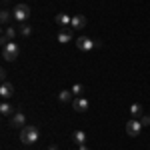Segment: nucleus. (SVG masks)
Wrapping results in <instances>:
<instances>
[{"mask_svg":"<svg viewBox=\"0 0 150 150\" xmlns=\"http://www.w3.org/2000/svg\"><path fill=\"white\" fill-rule=\"evenodd\" d=\"M20 140L24 144H36L40 140V130L32 124H26V126L20 130Z\"/></svg>","mask_w":150,"mask_h":150,"instance_id":"f257e3e1","label":"nucleus"},{"mask_svg":"<svg viewBox=\"0 0 150 150\" xmlns=\"http://www.w3.org/2000/svg\"><path fill=\"white\" fill-rule=\"evenodd\" d=\"M18 54H20V46H18L14 40L2 46V58H4L6 62H14V60L18 58Z\"/></svg>","mask_w":150,"mask_h":150,"instance_id":"f03ea898","label":"nucleus"},{"mask_svg":"<svg viewBox=\"0 0 150 150\" xmlns=\"http://www.w3.org/2000/svg\"><path fill=\"white\" fill-rule=\"evenodd\" d=\"M12 14H14V20L26 22L28 16H30V6H28V4H16V6L12 8Z\"/></svg>","mask_w":150,"mask_h":150,"instance_id":"7ed1b4c3","label":"nucleus"},{"mask_svg":"<svg viewBox=\"0 0 150 150\" xmlns=\"http://www.w3.org/2000/svg\"><path fill=\"white\" fill-rule=\"evenodd\" d=\"M140 130H142V124H140L138 118H130L126 122V134L128 136H132V138H136L140 134Z\"/></svg>","mask_w":150,"mask_h":150,"instance_id":"20e7f679","label":"nucleus"},{"mask_svg":"<svg viewBox=\"0 0 150 150\" xmlns=\"http://www.w3.org/2000/svg\"><path fill=\"white\" fill-rule=\"evenodd\" d=\"M94 46H96V42H92V38H88V36H78L76 38V48L82 50V52H90Z\"/></svg>","mask_w":150,"mask_h":150,"instance_id":"39448f33","label":"nucleus"},{"mask_svg":"<svg viewBox=\"0 0 150 150\" xmlns=\"http://www.w3.org/2000/svg\"><path fill=\"white\" fill-rule=\"evenodd\" d=\"M16 34H18V30H16L14 26H6V28L2 30V36H0V42H2V46H4V44H8V42H12Z\"/></svg>","mask_w":150,"mask_h":150,"instance_id":"423d86ee","label":"nucleus"},{"mask_svg":"<svg viewBox=\"0 0 150 150\" xmlns=\"http://www.w3.org/2000/svg\"><path fill=\"white\" fill-rule=\"evenodd\" d=\"M10 126L12 128H20V130H22V128L26 126V116H24L22 112H14V114L10 116Z\"/></svg>","mask_w":150,"mask_h":150,"instance_id":"0eeeda50","label":"nucleus"},{"mask_svg":"<svg viewBox=\"0 0 150 150\" xmlns=\"http://www.w3.org/2000/svg\"><path fill=\"white\" fill-rule=\"evenodd\" d=\"M88 106H90V102H88V98H82V96H76V98L72 100V108H74L76 112H86V110H88Z\"/></svg>","mask_w":150,"mask_h":150,"instance_id":"6e6552de","label":"nucleus"},{"mask_svg":"<svg viewBox=\"0 0 150 150\" xmlns=\"http://www.w3.org/2000/svg\"><path fill=\"white\" fill-rule=\"evenodd\" d=\"M12 94H14V86H12L10 82H2V86H0V96H2V100H10Z\"/></svg>","mask_w":150,"mask_h":150,"instance_id":"1a4fd4ad","label":"nucleus"},{"mask_svg":"<svg viewBox=\"0 0 150 150\" xmlns=\"http://www.w3.org/2000/svg\"><path fill=\"white\" fill-rule=\"evenodd\" d=\"M56 24L60 26V28H70V24H72V16H68V14H64V12H60V14H56Z\"/></svg>","mask_w":150,"mask_h":150,"instance_id":"9d476101","label":"nucleus"},{"mask_svg":"<svg viewBox=\"0 0 150 150\" xmlns=\"http://www.w3.org/2000/svg\"><path fill=\"white\" fill-rule=\"evenodd\" d=\"M72 28H60V32H58V42L60 44H68L70 40H72Z\"/></svg>","mask_w":150,"mask_h":150,"instance_id":"9b49d317","label":"nucleus"},{"mask_svg":"<svg viewBox=\"0 0 150 150\" xmlns=\"http://www.w3.org/2000/svg\"><path fill=\"white\" fill-rule=\"evenodd\" d=\"M86 26V16L84 14H76V16H72V24H70V28H76V30H80Z\"/></svg>","mask_w":150,"mask_h":150,"instance_id":"f8f14e48","label":"nucleus"},{"mask_svg":"<svg viewBox=\"0 0 150 150\" xmlns=\"http://www.w3.org/2000/svg\"><path fill=\"white\" fill-rule=\"evenodd\" d=\"M130 116L132 118H142L144 116V108H142V104H138V102H134L132 106H130Z\"/></svg>","mask_w":150,"mask_h":150,"instance_id":"ddd939ff","label":"nucleus"},{"mask_svg":"<svg viewBox=\"0 0 150 150\" xmlns=\"http://www.w3.org/2000/svg\"><path fill=\"white\" fill-rule=\"evenodd\" d=\"M86 138H88V136H86V132H84V130H74V132H72V140H74L78 146H80V144H84V142H86Z\"/></svg>","mask_w":150,"mask_h":150,"instance_id":"4468645a","label":"nucleus"},{"mask_svg":"<svg viewBox=\"0 0 150 150\" xmlns=\"http://www.w3.org/2000/svg\"><path fill=\"white\" fill-rule=\"evenodd\" d=\"M72 96H74L72 90H60V92H58V100L62 104H68V102H72Z\"/></svg>","mask_w":150,"mask_h":150,"instance_id":"2eb2a0df","label":"nucleus"},{"mask_svg":"<svg viewBox=\"0 0 150 150\" xmlns=\"http://www.w3.org/2000/svg\"><path fill=\"white\" fill-rule=\"evenodd\" d=\"M0 114L2 116H12V104L8 100H4V102L0 104Z\"/></svg>","mask_w":150,"mask_h":150,"instance_id":"dca6fc26","label":"nucleus"},{"mask_svg":"<svg viewBox=\"0 0 150 150\" xmlns=\"http://www.w3.org/2000/svg\"><path fill=\"white\" fill-rule=\"evenodd\" d=\"M18 34H22V36H30V34H32V26H30V24L20 22V26H18Z\"/></svg>","mask_w":150,"mask_h":150,"instance_id":"f3484780","label":"nucleus"},{"mask_svg":"<svg viewBox=\"0 0 150 150\" xmlns=\"http://www.w3.org/2000/svg\"><path fill=\"white\" fill-rule=\"evenodd\" d=\"M10 18H14V14H12L10 10H2V14H0V22L4 24V26H8Z\"/></svg>","mask_w":150,"mask_h":150,"instance_id":"a211bd4d","label":"nucleus"},{"mask_svg":"<svg viewBox=\"0 0 150 150\" xmlns=\"http://www.w3.org/2000/svg\"><path fill=\"white\" fill-rule=\"evenodd\" d=\"M70 90H72V94H74V96H80V94L84 92V86H82V84H74Z\"/></svg>","mask_w":150,"mask_h":150,"instance_id":"6ab92c4d","label":"nucleus"},{"mask_svg":"<svg viewBox=\"0 0 150 150\" xmlns=\"http://www.w3.org/2000/svg\"><path fill=\"white\" fill-rule=\"evenodd\" d=\"M140 124H142V126H148L150 124V116H142V118H140Z\"/></svg>","mask_w":150,"mask_h":150,"instance_id":"aec40b11","label":"nucleus"},{"mask_svg":"<svg viewBox=\"0 0 150 150\" xmlns=\"http://www.w3.org/2000/svg\"><path fill=\"white\" fill-rule=\"evenodd\" d=\"M0 78H2V82H6V70H0Z\"/></svg>","mask_w":150,"mask_h":150,"instance_id":"412c9836","label":"nucleus"},{"mask_svg":"<svg viewBox=\"0 0 150 150\" xmlns=\"http://www.w3.org/2000/svg\"><path fill=\"white\" fill-rule=\"evenodd\" d=\"M48 150H58V146H56V144H50V146H48Z\"/></svg>","mask_w":150,"mask_h":150,"instance_id":"4be33fe9","label":"nucleus"},{"mask_svg":"<svg viewBox=\"0 0 150 150\" xmlns=\"http://www.w3.org/2000/svg\"><path fill=\"white\" fill-rule=\"evenodd\" d=\"M78 150H90V148H88L86 144H80V148H78Z\"/></svg>","mask_w":150,"mask_h":150,"instance_id":"5701e85b","label":"nucleus"}]
</instances>
